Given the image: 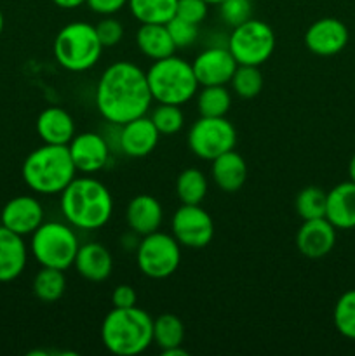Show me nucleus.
Masks as SVG:
<instances>
[{
    "label": "nucleus",
    "instance_id": "f257e3e1",
    "mask_svg": "<svg viewBox=\"0 0 355 356\" xmlns=\"http://www.w3.org/2000/svg\"><path fill=\"white\" fill-rule=\"evenodd\" d=\"M94 99L104 120L124 125L148 113L153 97L146 73L134 63L117 61L101 73Z\"/></svg>",
    "mask_w": 355,
    "mask_h": 356
},
{
    "label": "nucleus",
    "instance_id": "f03ea898",
    "mask_svg": "<svg viewBox=\"0 0 355 356\" xmlns=\"http://www.w3.org/2000/svg\"><path fill=\"white\" fill-rule=\"evenodd\" d=\"M59 205L68 225L84 232L103 228L113 214L110 191L94 177H75L61 191Z\"/></svg>",
    "mask_w": 355,
    "mask_h": 356
},
{
    "label": "nucleus",
    "instance_id": "7ed1b4c3",
    "mask_svg": "<svg viewBox=\"0 0 355 356\" xmlns=\"http://www.w3.org/2000/svg\"><path fill=\"white\" fill-rule=\"evenodd\" d=\"M101 341L113 355H141L153 343V318L138 306L113 308L103 320Z\"/></svg>",
    "mask_w": 355,
    "mask_h": 356
},
{
    "label": "nucleus",
    "instance_id": "20e7f679",
    "mask_svg": "<svg viewBox=\"0 0 355 356\" xmlns=\"http://www.w3.org/2000/svg\"><path fill=\"white\" fill-rule=\"evenodd\" d=\"M23 181L38 195H58L75 179V163L68 146L45 145L24 159Z\"/></svg>",
    "mask_w": 355,
    "mask_h": 356
},
{
    "label": "nucleus",
    "instance_id": "39448f33",
    "mask_svg": "<svg viewBox=\"0 0 355 356\" xmlns=\"http://www.w3.org/2000/svg\"><path fill=\"white\" fill-rule=\"evenodd\" d=\"M146 80H148L153 99L164 104L181 106L188 103L198 89L191 63L174 54L153 61V65L146 72Z\"/></svg>",
    "mask_w": 355,
    "mask_h": 356
},
{
    "label": "nucleus",
    "instance_id": "423d86ee",
    "mask_svg": "<svg viewBox=\"0 0 355 356\" xmlns=\"http://www.w3.org/2000/svg\"><path fill=\"white\" fill-rule=\"evenodd\" d=\"M54 58L65 70L73 73L87 72L101 58L103 45L97 38L94 24L73 21L58 31L52 44Z\"/></svg>",
    "mask_w": 355,
    "mask_h": 356
},
{
    "label": "nucleus",
    "instance_id": "0eeeda50",
    "mask_svg": "<svg viewBox=\"0 0 355 356\" xmlns=\"http://www.w3.org/2000/svg\"><path fill=\"white\" fill-rule=\"evenodd\" d=\"M79 247L77 233L72 229V225L68 226L65 222H42L31 233L30 249L40 266L66 271L75 263Z\"/></svg>",
    "mask_w": 355,
    "mask_h": 356
},
{
    "label": "nucleus",
    "instance_id": "6e6552de",
    "mask_svg": "<svg viewBox=\"0 0 355 356\" xmlns=\"http://www.w3.org/2000/svg\"><path fill=\"white\" fill-rule=\"evenodd\" d=\"M226 47L235 58L237 65L260 66L274 54L275 33L268 23L251 17L232 28Z\"/></svg>",
    "mask_w": 355,
    "mask_h": 356
},
{
    "label": "nucleus",
    "instance_id": "1a4fd4ad",
    "mask_svg": "<svg viewBox=\"0 0 355 356\" xmlns=\"http://www.w3.org/2000/svg\"><path fill=\"white\" fill-rule=\"evenodd\" d=\"M136 263L145 277L164 280L178 270L181 263V245L173 235L153 232L143 236L136 249Z\"/></svg>",
    "mask_w": 355,
    "mask_h": 356
},
{
    "label": "nucleus",
    "instance_id": "9d476101",
    "mask_svg": "<svg viewBox=\"0 0 355 356\" xmlns=\"http://www.w3.org/2000/svg\"><path fill=\"white\" fill-rule=\"evenodd\" d=\"M237 145V131L225 117H200L188 131V148L195 156L212 162Z\"/></svg>",
    "mask_w": 355,
    "mask_h": 356
},
{
    "label": "nucleus",
    "instance_id": "9b49d317",
    "mask_svg": "<svg viewBox=\"0 0 355 356\" xmlns=\"http://www.w3.org/2000/svg\"><path fill=\"white\" fill-rule=\"evenodd\" d=\"M171 232L181 247L204 249L214 236V221L200 204H183L171 219Z\"/></svg>",
    "mask_w": 355,
    "mask_h": 356
},
{
    "label": "nucleus",
    "instance_id": "f8f14e48",
    "mask_svg": "<svg viewBox=\"0 0 355 356\" xmlns=\"http://www.w3.org/2000/svg\"><path fill=\"white\" fill-rule=\"evenodd\" d=\"M237 61L228 47H211L202 51L191 63L198 86H226L237 70Z\"/></svg>",
    "mask_w": 355,
    "mask_h": 356
},
{
    "label": "nucleus",
    "instance_id": "ddd939ff",
    "mask_svg": "<svg viewBox=\"0 0 355 356\" xmlns=\"http://www.w3.org/2000/svg\"><path fill=\"white\" fill-rule=\"evenodd\" d=\"M348 28L336 17H322L308 26L305 33V45L312 54L329 58L347 47Z\"/></svg>",
    "mask_w": 355,
    "mask_h": 356
},
{
    "label": "nucleus",
    "instance_id": "4468645a",
    "mask_svg": "<svg viewBox=\"0 0 355 356\" xmlns=\"http://www.w3.org/2000/svg\"><path fill=\"white\" fill-rule=\"evenodd\" d=\"M75 169L84 174H94L104 169L110 160V146L103 136L96 132H80L68 145Z\"/></svg>",
    "mask_w": 355,
    "mask_h": 356
},
{
    "label": "nucleus",
    "instance_id": "2eb2a0df",
    "mask_svg": "<svg viewBox=\"0 0 355 356\" xmlns=\"http://www.w3.org/2000/svg\"><path fill=\"white\" fill-rule=\"evenodd\" d=\"M0 222L10 232L21 236L31 235L44 222V209L35 197L19 195L3 205L0 212Z\"/></svg>",
    "mask_w": 355,
    "mask_h": 356
},
{
    "label": "nucleus",
    "instance_id": "dca6fc26",
    "mask_svg": "<svg viewBox=\"0 0 355 356\" xmlns=\"http://www.w3.org/2000/svg\"><path fill=\"white\" fill-rule=\"evenodd\" d=\"M336 245V228L326 218L303 221L296 233V247L308 259H322Z\"/></svg>",
    "mask_w": 355,
    "mask_h": 356
},
{
    "label": "nucleus",
    "instance_id": "f3484780",
    "mask_svg": "<svg viewBox=\"0 0 355 356\" xmlns=\"http://www.w3.org/2000/svg\"><path fill=\"white\" fill-rule=\"evenodd\" d=\"M160 132L153 125L152 118L143 115V117L134 118L127 124L120 125V134H118V143H120L122 152L132 159H143L150 155L159 145Z\"/></svg>",
    "mask_w": 355,
    "mask_h": 356
},
{
    "label": "nucleus",
    "instance_id": "a211bd4d",
    "mask_svg": "<svg viewBox=\"0 0 355 356\" xmlns=\"http://www.w3.org/2000/svg\"><path fill=\"white\" fill-rule=\"evenodd\" d=\"M73 266L86 280L104 282L113 271V257L103 243L89 242L79 247Z\"/></svg>",
    "mask_w": 355,
    "mask_h": 356
},
{
    "label": "nucleus",
    "instance_id": "6ab92c4d",
    "mask_svg": "<svg viewBox=\"0 0 355 356\" xmlns=\"http://www.w3.org/2000/svg\"><path fill=\"white\" fill-rule=\"evenodd\" d=\"M125 219L132 233L146 236L160 229L164 221L162 205L152 195H138L127 204Z\"/></svg>",
    "mask_w": 355,
    "mask_h": 356
},
{
    "label": "nucleus",
    "instance_id": "aec40b11",
    "mask_svg": "<svg viewBox=\"0 0 355 356\" xmlns=\"http://www.w3.org/2000/svg\"><path fill=\"white\" fill-rule=\"evenodd\" d=\"M28 250L23 236L0 226V284L19 277L26 268Z\"/></svg>",
    "mask_w": 355,
    "mask_h": 356
},
{
    "label": "nucleus",
    "instance_id": "412c9836",
    "mask_svg": "<svg viewBox=\"0 0 355 356\" xmlns=\"http://www.w3.org/2000/svg\"><path fill=\"white\" fill-rule=\"evenodd\" d=\"M326 219L336 229L355 228V183L345 181L327 193Z\"/></svg>",
    "mask_w": 355,
    "mask_h": 356
},
{
    "label": "nucleus",
    "instance_id": "4be33fe9",
    "mask_svg": "<svg viewBox=\"0 0 355 356\" xmlns=\"http://www.w3.org/2000/svg\"><path fill=\"white\" fill-rule=\"evenodd\" d=\"M37 132L45 145L68 146L75 136V120L63 108H45L37 118Z\"/></svg>",
    "mask_w": 355,
    "mask_h": 356
},
{
    "label": "nucleus",
    "instance_id": "5701e85b",
    "mask_svg": "<svg viewBox=\"0 0 355 356\" xmlns=\"http://www.w3.org/2000/svg\"><path fill=\"white\" fill-rule=\"evenodd\" d=\"M211 176L219 190L225 193H235L247 181L246 160L235 149H230L212 160Z\"/></svg>",
    "mask_w": 355,
    "mask_h": 356
},
{
    "label": "nucleus",
    "instance_id": "b1692460",
    "mask_svg": "<svg viewBox=\"0 0 355 356\" xmlns=\"http://www.w3.org/2000/svg\"><path fill=\"white\" fill-rule=\"evenodd\" d=\"M136 45L143 56L153 59V61L169 58L176 51V45H174L166 24H141L136 33Z\"/></svg>",
    "mask_w": 355,
    "mask_h": 356
},
{
    "label": "nucleus",
    "instance_id": "393cba45",
    "mask_svg": "<svg viewBox=\"0 0 355 356\" xmlns=\"http://www.w3.org/2000/svg\"><path fill=\"white\" fill-rule=\"evenodd\" d=\"M178 0H127V7L141 24H166L176 16Z\"/></svg>",
    "mask_w": 355,
    "mask_h": 356
},
{
    "label": "nucleus",
    "instance_id": "a878e982",
    "mask_svg": "<svg viewBox=\"0 0 355 356\" xmlns=\"http://www.w3.org/2000/svg\"><path fill=\"white\" fill-rule=\"evenodd\" d=\"M33 294L42 302H56L63 298L66 291V277L63 270L56 268H45L35 275L33 278Z\"/></svg>",
    "mask_w": 355,
    "mask_h": 356
},
{
    "label": "nucleus",
    "instance_id": "bb28decb",
    "mask_svg": "<svg viewBox=\"0 0 355 356\" xmlns=\"http://www.w3.org/2000/svg\"><path fill=\"white\" fill-rule=\"evenodd\" d=\"M176 195L181 204L197 205L207 195V179L200 169L188 167L178 176L176 179Z\"/></svg>",
    "mask_w": 355,
    "mask_h": 356
},
{
    "label": "nucleus",
    "instance_id": "cd10ccee",
    "mask_svg": "<svg viewBox=\"0 0 355 356\" xmlns=\"http://www.w3.org/2000/svg\"><path fill=\"white\" fill-rule=\"evenodd\" d=\"M184 327L176 315L164 313L153 320V343L160 351L173 350L183 344Z\"/></svg>",
    "mask_w": 355,
    "mask_h": 356
},
{
    "label": "nucleus",
    "instance_id": "c85d7f7f",
    "mask_svg": "<svg viewBox=\"0 0 355 356\" xmlns=\"http://www.w3.org/2000/svg\"><path fill=\"white\" fill-rule=\"evenodd\" d=\"M232 106V94L225 86H204L197 96L200 117H225Z\"/></svg>",
    "mask_w": 355,
    "mask_h": 356
},
{
    "label": "nucleus",
    "instance_id": "c756f323",
    "mask_svg": "<svg viewBox=\"0 0 355 356\" xmlns=\"http://www.w3.org/2000/svg\"><path fill=\"white\" fill-rule=\"evenodd\" d=\"M327 193L319 186H306L298 193L294 202L296 212L303 221L326 218Z\"/></svg>",
    "mask_w": 355,
    "mask_h": 356
},
{
    "label": "nucleus",
    "instance_id": "7c9ffc66",
    "mask_svg": "<svg viewBox=\"0 0 355 356\" xmlns=\"http://www.w3.org/2000/svg\"><path fill=\"white\" fill-rule=\"evenodd\" d=\"M230 83H232V89L237 96L242 97V99H253L263 89V75H261L258 66L239 65Z\"/></svg>",
    "mask_w": 355,
    "mask_h": 356
},
{
    "label": "nucleus",
    "instance_id": "2f4dec72",
    "mask_svg": "<svg viewBox=\"0 0 355 356\" xmlns=\"http://www.w3.org/2000/svg\"><path fill=\"white\" fill-rule=\"evenodd\" d=\"M333 320L341 336L355 341V289L340 296L334 306Z\"/></svg>",
    "mask_w": 355,
    "mask_h": 356
},
{
    "label": "nucleus",
    "instance_id": "473e14b6",
    "mask_svg": "<svg viewBox=\"0 0 355 356\" xmlns=\"http://www.w3.org/2000/svg\"><path fill=\"white\" fill-rule=\"evenodd\" d=\"M153 125L160 136H173L183 129L184 124V115L178 104H164L159 103V106L152 111L150 115Z\"/></svg>",
    "mask_w": 355,
    "mask_h": 356
},
{
    "label": "nucleus",
    "instance_id": "72a5a7b5",
    "mask_svg": "<svg viewBox=\"0 0 355 356\" xmlns=\"http://www.w3.org/2000/svg\"><path fill=\"white\" fill-rule=\"evenodd\" d=\"M253 14V3L251 0H223L219 3V16L228 26L235 28L244 21L251 19Z\"/></svg>",
    "mask_w": 355,
    "mask_h": 356
},
{
    "label": "nucleus",
    "instance_id": "f704fd0d",
    "mask_svg": "<svg viewBox=\"0 0 355 356\" xmlns=\"http://www.w3.org/2000/svg\"><path fill=\"white\" fill-rule=\"evenodd\" d=\"M166 26L167 30H169V35L171 38H173L176 49H183V47H188V45H191L198 35L197 24L188 23V21L181 19V17L178 16H174L173 19L167 21Z\"/></svg>",
    "mask_w": 355,
    "mask_h": 356
},
{
    "label": "nucleus",
    "instance_id": "c9c22d12",
    "mask_svg": "<svg viewBox=\"0 0 355 356\" xmlns=\"http://www.w3.org/2000/svg\"><path fill=\"white\" fill-rule=\"evenodd\" d=\"M94 28L103 47H113L124 37V26L120 21L111 16H104Z\"/></svg>",
    "mask_w": 355,
    "mask_h": 356
},
{
    "label": "nucleus",
    "instance_id": "e433bc0d",
    "mask_svg": "<svg viewBox=\"0 0 355 356\" xmlns=\"http://www.w3.org/2000/svg\"><path fill=\"white\" fill-rule=\"evenodd\" d=\"M207 7L205 0H178L176 16L198 26L207 17Z\"/></svg>",
    "mask_w": 355,
    "mask_h": 356
},
{
    "label": "nucleus",
    "instance_id": "4c0bfd02",
    "mask_svg": "<svg viewBox=\"0 0 355 356\" xmlns=\"http://www.w3.org/2000/svg\"><path fill=\"white\" fill-rule=\"evenodd\" d=\"M136 301H138V294L127 284L115 287L113 294H111L113 308H132V306H136Z\"/></svg>",
    "mask_w": 355,
    "mask_h": 356
},
{
    "label": "nucleus",
    "instance_id": "58836bf2",
    "mask_svg": "<svg viewBox=\"0 0 355 356\" xmlns=\"http://www.w3.org/2000/svg\"><path fill=\"white\" fill-rule=\"evenodd\" d=\"M87 7L101 16H113L127 6V0H86Z\"/></svg>",
    "mask_w": 355,
    "mask_h": 356
},
{
    "label": "nucleus",
    "instance_id": "ea45409f",
    "mask_svg": "<svg viewBox=\"0 0 355 356\" xmlns=\"http://www.w3.org/2000/svg\"><path fill=\"white\" fill-rule=\"evenodd\" d=\"M52 2L61 7V9H77V7L86 3V0H52Z\"/></svg>",
    "mask_w": 355,
    "mask_h": 356
},
{
    "label": "nucleus",
    "instance_id": "a19ab883",
    "mask_svg": "<svg viewBox=\"0 0 355 356\" xmlns=\"http://www.w3.org/2000/svg\"><path fill=\"white\" fill-rule=\"evenodd\" d=\"M164 356H187L188 353L184 350H181V346L178 348H173V350H167V351H162Z\"/></svg>",
    "mask_w": 355,
    "mask_h": 356
},
{
    "label": "nucleus",
    "instance_id": "79ce46f5",
    "mask_svg": "<svg viewBox=\"0 0 355 356\" xmlns=\"http://www.w3.org/2000/svg\"><path fill=\"white\" fill-rule=\"evenodd\" d=\"M348 176H350V181L355 183V153L350 159V163H348Z\"/></svg>",
    "mask_w": 355,
    "mask_h": 356
},
{
    "label": "nucleus",
    "instance_id": "37998d69",
    "mask_svg": "<svg viewBox=\"0 0 355 356\" xmlns=\"http://www.w3.org/2000/svg\"><path fill=\"white\" fill-rule=\"evenodd\" d=\"M205 2H207L209 6H219V3H221L223 0H205Z\"/></svg>",
    "mask_w": 355,
    "mask_h": 356
},
{
    "label": "nucleus",
    "instance_id": "c03bdc74",
    "mask_svg": "<svg viewBox=\"0 0 355 356\" xmlns=\"http://www.w3.org/2000/svg\"><path fill=\"white\" fill-rule=\"evenodd\" d=\"M3 31V14H2V10H0V33H2Z\"/></svg>",
    "mask_w": 355,
    "mask_h": 356
}]
</instances>
